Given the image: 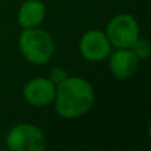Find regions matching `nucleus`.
I'll use <instances>...</instances> for the list:
<instances>
[{"instance_id": "f257e3e1", "label": "nucleus", "mask_w": 151, "mask_h": 151, "mask_svg": "<svg viewBox=\"0 0 151 151\" xmlns=\"http://www.w3.org/2000/svg\"><path fill=\"white\" fill-rule=\"evenodd\" d=\"M55 109L60 117L74 119L82 117L94 104V89L82 77H66L56 86Z\"/></svg>"}, {"instance_id": "f03ea898", "label": "nucleus", "mask_w": 151, "mask_h": 151, "mask_svg": "<svg viewBox=\"0 0 151 151\" xmlns=\"http://www.w3.org/2000/svg\"><path fill=\"white\" fill-rule=\"evenodd\" d=\"M19 49L28 63L33 65H45L55 55L53 37L44 29L28 28L19 37Z\"/></svg>"}, {"instance_id": "7ed1b4c3", "label": "nucleus", "mask_w": 151, "mask_h": 151, "mask_svg": "<svg viewBox=\"0 0 151 151\" xmlns=\"http://www.w3.org/2000/svg\"><path fill=\"white\" fill-rule=\"evenodd\" d=\"M5 143L11 151H42L47 147V137L39 126L19 123L8 131Z\"/></svg>"}, {"instance_id": "20e7f679", "label": "nucleus", "mask_w": 151, "mask_h": 151, "mask_svg": "<svg viewBox=\"0 0 151 151\" xmlns=\"http://www.w3.org/2000/svg\"><path fill=\"white\" fill-rule=\"evenodd\" d=\"M106 36L115 48H131L139 37V24L130 13H119L109 21Z\"/></svg>"}, {"instance_id": "39448f33", "label": "nucleus", "mask_w": 151, "mask_h": 151, "mask_svg": "<svg viewBox=\"0 0 151 151\" xmlns=\"http://www.w3.org/2000/svg\"><path fill=\"white\" fill-rule=\"evenodd\" d=\"M111 44L106 33L98 29H90L81 36L80 52L85 60L90 63H99L109 57Z\"/></svg>"}, {"instance_id": "423d86ee", "label": "nucleus", "mask_w": 151, "mask_h": 151, "mask_svg": "<svg viewBox=\"0 0 151 151\" xmlns=\"http://www.w3.org/2000/svg\"><path fill=\"white\" fill-rule=\"evenodd\" d=\"M56 85L45 77H35L23 88V97L27 104L35 107L48 106L55 101Z\"/></svg>"}, {"instance_id": "0eeeda50", "label": "nucleus", "mask_w": 151, "mask_h": 151, "mask_svg": "<svg viewBox=\"0 0 151 151\" xmlns=\"http://www.w3.org/2000/svg\"><path fill=\"white\" fill-rule=\"evenodd\" d=\"M139 58L131 48H117L109 58V68L113 76L119 80H126L135 74Z\"/></svg>"}, {"instance_id": "6e6552de", "label": "nucleus", "mask_w": 151, "mask_h": 151, "mask_svg": "<svg viewBox=\"0 0 151 151\" xmlns=\"http://www.w3.org/2000/svg\"><path fill=\"white\" fill-rule=\"evenodd\" d=\"M47 9L40 0H27L20 5L17 12V23L23 29L36 28L44 21Z\"/></svg>"}, {"instance_id": "1a4fd4ad", "label": "nucleus", "mask_w": 151, "mask_h": 151, "mask_svg": "<svg viewBox=\"0 0 151 151\" xmlns=\"http://www.w3.org/2000/svg\"><path fill=\"white\" fill-rule=\"evenodd\" d=\"M131 49H133V52L135 53L139 60H147V58L150 57L151 47H150V42L147 41L146 39L138 37L137 41L131 45Z\"/></svg>"}, {"instance_id": "9d476101", "label": "nucleus", "mask_w": 151, "mask_h": 151, "mask_svg": "<svg viewBox=\"0 0 151 151\" xmlns=\"http://www.w3.org/2000/svg\"><path fill=\"white\" fill-rule=\"evenodd\" d=\"M66 77H68V73H66V70L63 69L61 66H55V68L50 70V74H49V80L52 81L56 86L60 82H63Z\"/></svg>"}]
</instances>
